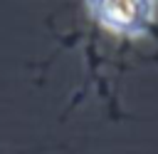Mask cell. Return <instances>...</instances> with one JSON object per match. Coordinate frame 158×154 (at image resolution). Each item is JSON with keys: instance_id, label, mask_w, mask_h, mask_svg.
<instances>
[{"instance_id": "6da1fadb", "label": "cell", "mask_w": 158, "mask_h": 154, "mask_svg": "<svg viewBox=\"0 0 158 154\" xmlns=\"http://www.w3.org/2000/svg\"><path fill=\"white\" fill-rule=\"evenodd\" d=\"M91 17L116 37H146L158 15V0H86Z\"/></svg>"}]
</instances>
